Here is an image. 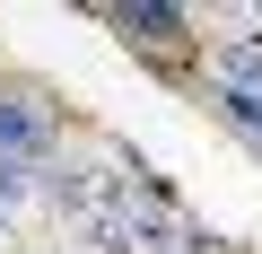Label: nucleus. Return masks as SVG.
Instances as JSON below:
<instances>
[{
    "mask_svg": "<svg viewBox=\"0 0 262 254\" xmlns=\"http://www.w3.org/2000/svg\"><path fill=\"white\" fill-rule=\"evenodd\" d=\"M219 123H227V132L262 158V96H236V88H219Z\"/></svg>",
    "mask_w": 262,
    "mask_h": 254,
    "instance_id": "7ed1b4c3",
    "label": "nucleus"
},
{
    "mask_svg": "<svg viewBox=\"0 0 262 254\" xmlns=\"http://www.w3.org/2000/svg\"><path fill=\"white\" fill-rule=\"evenodd\" d=\"M114 27L131 44H184V9H166V0H131V9H114Z\"/></svg>",
    "mask_w": 262,
    "mask_h": 254,
    "instance_id": "f03ea898",
    "label": "nucleus"
},
{
    "mask_svg": "<svg viewBox=\"0 0 262 254\" xmlns=\"http://www.w3.org/2000/svg\"><path fill=\"white\" fill-rule=\"evenodd\" d=\"M61 149V132H53V114H44V96H27V88H0V158H27V167H61L53 158Z\"/></svg>",
    "mask_w": 262,
    "mask_h": 254,
    "instance_id": "f257e3e1",
    "label": "nucleus"
}]
</instances>
